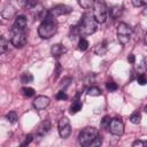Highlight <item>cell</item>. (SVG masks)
Here are the masks:
<instances>
[{"instance_id": "obj_1", "label": "cell", "mask_w": 147, "mask_h": 147, "mask_svg": "<svg viewBox=\"0 0 147 147\" xmlns=\"http://www.w3.org/2000/svg\"><path fill=\"white\" fill-rule=\"evenodd\" d=\"M98 29V22L94 18L92 13H85L80 21L78 22L77 25L72 26V31H75V34H80V36H90L94 33Z\"/></svg>"}, {"instance_id": "obj_2", "label": "cell", "mask_w": 147, "mask_h": 147, "mask_svg": "<svg viewBox=\"0 0 147 147\" xmlns=\"http://www.w3.org/2000/svg\"><path fill=\"white\" fill-rule=\"evenodd\" d=\"M78 141L82 146H100L102 139L99 134V131L93 126H87L83 129L78 136Z\"/></svg>"}, {"instance_id": "obj_3", "label": "cell", "mask_w": 147, "mask_h": 147, "mask_svg": "<svg viewBox=\"0 0 147 147\" xmlns=\"http://www.w3.org/2000/svg\"><path fill=\"white\" fill-rule=\"evenodd\" d=\"M57 32V22L55 17L46 14V17L38 28V34L41 39H51Z\"/></svg>"}, {"instance_id": "obj_4", "label": "cell", "mask_w": 147, "mask_h": 147, "mask_svg": "<svg viewBox=\"0 0 147 147\" xmlns=\"http://www.w3.org/2000/svg\"><path fill=\"white\" fill-rule=\"evenodd\" d=\"M131 36H132V29L129 24L122 22L118 24L117 26V39L119 41V44L122 45H126L130 39H131Z\"/></svg>"}, {"instance_id": "obj_5", "label": "cell", "mask_w": 147, "mask_h": 147, "mask_svg": "<svg viewBox=\"0 0 147 147\" xmlns=\"http://www.w3.org/2000/svg\"><path fill=\"white\" fill-rule=\"evenodd\" d=\"M93 16L94 18L96 20L98 23H103L106 22V18H107V7L105 5L103 1H100V0H96L94 6H93Z\"/></svg>"}, {"instance_id": "obj_6", "label": "cell", "mask_w": 147, "mask_h": 147, "mask_svg": "<svg viewBox=\"0 0 147 147\" xmlns=\"http://www.w3.org/2000/svg\"><path fill=\"white\" fill-rule=\"evenodd\" d=\"M57 126H59V134H60L61 138L65 139V138H68L70 136V133H71V125H70V121L67 117L60 118Z\"/></svg>"}, {"instance_id": "obj_7", "label": "cell", "mask_w": 147, "mask_h": 147, "mask_svg": "<svg viewBox=\"0 0 147 147\" xmlns=\"http://www.w3.org/2000/svg\"><path fill=\"white\" fill-rule=\"evenodd\" d=\"M13 37L10 39L11 44L16 47V48H22L23 46H25L26 44V33L24 31H13Z\"/></svg>"}, {"instance_id": "obj_8", "label": "cell", "mask_w": 147, "mask_h": 147, "mask_svg": "<svg viewBox=\"0 0 147 147\" xmlns=\"http://www.w3.org/2000/svg\"><path fill=\"white\" fill-rule=\"evenodd\" d=\"M72 11V8L68 5H56L54 6L53 8H51L47 14L53 16V17H56V16H61V15H67V14H70Z\"/></svg>"}, {"instance_id": "obj_9", "label": "cell", "mask_w": 147, "mask_h": 147, "mask_svg": "<svg viewBox=\"0 0 147 147\" xmlns=\"http://www.w3.org/2000/svg\"><path fill=\"white\" fill-rule=\"evenodd\" d=\"M108 130L110 131L111 134L114 136H122L124 133V124L121 119L118 118H113L109 123V126H108Z\"/></svg>"}, {"instance_id": "obj_10", "label": "cell", "mask_w": 147, "mask_h": 147, "mask_svg": "<svg viewBox=\"0 0 147 147\" xmlns=\"http://www.w3.org/2000/svg\"><path fill=\"white\" fill-rule=\"evenodd\" d=\"M49 102H51V100H49L48 96H46V95H38V96L33 100L32 106H33L34 109L41 110V109H45L46 107H48Z\"/></svg>"}, {"instance_id": "obj_11", "label": "cell", "mask_w": 147, "mask_h": 147, "mask_svg": "<svg viewBox=\"0 0 147 147\" xmlns=\"http://www.w3.org/2000/svg\"><path fill=\"white\" fill-rule=\"evenodd\" d=\"M26 24H28L26 17L24 15H18V16H16V18L14 21L13 31H24L26 28Z\"/></svg>"}, {"instance_id": "obj_12", "label": "cell", "mask_w": 147, "mask_h": 147, "mask_svg": "<svg viewBox=\"0 0 147 147\" xmlns=\"http://www.w3.org/2000/svg\"><path fill=\"white\" fill-rule=\"evenodd\" d=\"M49 130H51V122H49V121H42V122L37 126V134H39V136H45Z\"/></svg>"}, {"instance_id": "obj_13", "label": "cell", "mask_w": 147, "mask_h": 147, "mask_svg": "<svg viewBox=\"0 0 147 147\" xmlns=\"http://www.w3.org/2000/svg\"><path fill=\"white\" fill-rule=\"evenodd\" d=\"M65 52H67V49H65V47H64L62 44H54V45L52 46V48H51V54H52L54 57H57V56L62 55V54L65 53Z\"/></svg>"}, {"instance_id": "obj_14", "label": "cell", "mask_w": 147, "mask_h": 147, "mask_svg": "<svg viewBox=\"0 0 147 147\" xmlns=\"http://www.w3.org/2000/svg\"><path fill=\"white\" fill-rule=\"evenodd\" d=\"M122 13H123V9H122V7L118 6V5L113 6V7L109 9V15H110V17H111L113 20L118 18V17L122 15Z\"/></svg>"}, {"instance_id": "obj_15", "label": "cell", "mask_w": 147, "mask_h": 147, "mask_svg": "<svg viewBox=\"0 0 147 147\" xmlns=\"http://www.w3.org/2000/svg\"><path fill=\"white\" fill-rule=\"evenodd\" d=\"M107 51H108V47H107V42L106 41H103L101 44H98L95 46V48H94V53L96 55H99V56H103L107 53Z\"/></svg>"}, {"instance_id": "obj_16", "label": "cell", "mask_w": 147, "mask_h": 147, "mask_svg": "<svg viewBox=\"0 0 147 147\" xmlns=\"http://www.w3.org/2000/svg\"><path fill=\"white\" fill-rule=\"evenodd\" d=\"M1 15H2L3 18H10L11 16L15 15V8H14L11 5H7V6L2 9Z\"/></svg>"}, {"instance_id": "obj_17", "label": "cell", "mask_w": 147, "mask_h": 147, "mask_svg": "<svg viewBox=\"0 0 147 147\" xmlns=\"http://www.w3.org/2000/svg\"><path fill=\"white\" fill-rule=\"evenodd\" d=\"M82 107H83V103H82V101H79V100H76V101H74L72 103H71V106H70V114H77L80 109H82Z\"/></svg>"}, {"instance_id": "obj_18", "label": "cell", "mask_w": 147, "mask_h": 147, "mask_svg": "<svg viewBox=\"0 0 147 147\" xmlns=\"http://www.w3.org/2000/svg\"><path fill=\"white\" fill-rule=\"evenodd\" d=\"M95 1H96V0H78V3H79V6H80L82 8L88 9V8H91V7L94 6Z\"/></svg>"}, {"instance_id": "obj_19", "label": "cell", "mask_w": 147, "mask_h": 147, "mask_svg": "<svg viewBox=\"0 0 147 147\" xmlns=\"http://www.w3.org/2000/svg\"><path fill=\"white\" fill-rule=\"evenodd\" d=\"M6 118H7V121H8L9 123L14 124V123L17 122V119H18V115H17V113H16L15 110H13V111H9V113L6 115Z\"/></svg>"}, {"instance_id": "obj_20", "label": "cell", "mask_w": 147, "mask_h": 147, "mask_svg": "<svg viewBox=\"0 0 147 147\" xmlns=\"http://www.w3.org/2000/svg\"><path fill=\"white\" fill-rule=\"evenodd\" d=\"M17 2L21 6H24L26 8H33L37 5V1L36 0H17Z\"/></svg>"}, {"instance_id": "obj_21", "label": "cell", "mask_w": 147, "mask_h": 147, "mask_svg": "<svg viewBox=\"0 0 147 147\" xmlns=\"http://www.w3.org/2000/svg\"><path fill=\"white\" fill-rule=\"evenodd\" d=\"M87 94L90 96H99V95H101V90L96 86H91L87 90Z\"/></svg>"}, {"instance_id": "obj_22", "label": "cell", "mask_w": 147, "mask_h": 147, "mask_svg": "<svg viewBox=\"0 0 147 147\" xmlns=\"http://www.w3.org/2000/svg\"><path fill=\"white\" fill-rule=\"evenodd\" d=\"M130 122L133 123V124H139L141 122V115H140V113H138V111L132 113L131 116H130Z\"/></svg>"}, {"instance_id": "obj_23", "label": "cell", "mask_w": 147, "mask_h": 147, "mask_svg": "<svg viewBox=\"0 0 147 147\" xmlns=\"http://www.w3.org/2000/svg\"><path fill=\"white\" fill-rule=\"evenodd\" d=\"M21 82L23 84H29V83H32L33 82V76L30 74V72H25L21 76Z\"/></svg>"}, {"instance_id": "obj_24", "label": "cell", "mask_w": 147, "mask_h": 147, "mask_svg": "<svg viewBox=\"0 0 147 147\" xmlns=\"http://www.w3.org/2000/svg\"><path fill=\"white\" fill-rule=\"evenodd\" d=\"M77 46H78V49L79 51H86L88 48V41L85 38H80Z\"/></svg>"}, {"instance_id": "obj_25", "label": "cell", "mask_w": 147, "mask_h": 147, "mask_svg": "<svg viewBox=\"0 0 147 147\" xmlns=\"http://www.w3.org/2000/svg\"><path fill=\"white\" fill-rule=\"evenodd\" d=\"M138 71L140 74L147 71V57H142V60L140 61V63L138 65Z\"/></svg>"}, {"instance_id": "obj_26", "label": "cell", "mask_w": 147, "mask_h": 147, "mask_svg": "<svg viewBox=\"0 0 147 147\" xmlns=\"http://www.w3.org/2000/svg\"><path fill=\"white\" fill-rule=\"evenodd\" d=\"M106 88H107L108 91L113 92V91H116V90L118 88V85H117L114 80H107V82H106Z\"/></svg>"}, {"instance_id": "obj_27", "label": "cell", "mask_w": 147, "mask_h": 147, "mask_svg": "<svg viewBox=\"0 0 147 147\" xmlns=\"http://www.w3.org/2000/svg\"><path fill=\"white\" fill-rule=\"evenodd\" d=\"M22 93H23L24 96L31 98V96L34 95V90H33L32 87H23V88H22Z\"/></svg>"}, {"instance_id": "obj_28", "label": "cell", "mask_w": 147, "mask_h": 147, "mask_svg": "<svg viewBox=\"0 0 147 147\" xmlns=\"http://www.w3.org/2000/svg\"><path fill=\"white\" fill-rule=\"evenodd\" d=\"M7 45H8V42H7L6 38L2 36V37L0 38V52H1L2 54L7 51Z\"/></svg>"}, {"instance_id": "obj_29", "label": "cell", "mask_w": 147, "mask_h": 147, "mask_svg": "<svg viewBox=\"0 0 147 147\" xmlns=\"http://www.w3.org/2000/svg\"><path fill=\"white\" fill-rule=\"evenodd\" d=\"M137 82L139 85H146L147 84V76L144 74H140L137 76Z\"/></svg>"}, {"instance_id": "obj_30", "label": "cell", "mask_w": 147, "mask_h": 147, "mask_svg": "<svg viewBox=\"0 0 147 147\" xmlns=\"http://www.w3.org/2000/svg\"><path fill=\"white\" fill-rule=\"evenodd\" d=\"M55 99L56 100H67L68 99V95H67V93L64 91H60V92H57L55 94Z\"/></svg>"}, {"instance_id": "obj_31", "label": "cell", "mask_w": 147, "mask_h": 147, "mask_svg": "<svg viewBox=\"0 0 147 147\" xmlns=\"http://www.w3.org/2000/svg\"><path fill=\"white\" fill-rule=\"evenodd\" d=\"M131 2L134 7H142L147 5V0H131Z\"/></svg>"}, {"instance_id": "obj_32", "label": "cell", "mask_w": 147, "mask_h": 147, "mask_svg": "<svg viewBox=\"0 0 147 147\" xmlns=\"http://www.w3.org/2000/svg\"><path fill=\"white\" fill-rule=\"evenodd\" d=\"M110 117L109 116H105L103 118H102V121H101V127H105V129H108V126H109V123H110Z\"/></svg>"}, {"instance_id": "obj_33", "label": "cell", "mask_w": 147, "mask_h": 147, "mask_svg": "<svg viewBox=\"0 0 147 147\" xmlns=\"http://www.w3.org/2000/svg\"><path fill=\"white\" fill-rule=\"evenodd\" d=\"M32 140H33V136H32V134H28V136L25 137L24 141H22V142H21V146H26V145H29Z\"/></svg>"}, {"instance_id": "obj_34", "label": "cell", "mask_w": 147, "mask_h": 147, "mask_svg": "<svg viewBox=\"0 0 147 147\" xmlns=\"http://www.w3.org/2000/svg\"><path fill=\"white\" fill-rule=\"evenodd\" d=\"M60 72H61V65H60V63H56L55 64V70H54V79H56L59 77Z\"/></svg>"}, {"instance_id": "obj_35", "label": "cell", "mask_w": 147, "mask_h": 147, "mask_svg": "<svg viewBox=\"0 0 147 147\" xmlns=\"http://www.w3.org/2000/svg\"><path fill=\"white\" fill-rule=\"evenodd\" d=\"M70 83H71V78H64L63 80H62V84H61V86L62 87H64V90L70 85Z\"/></svg>"}, {"instance_id": "obj_36", "label": "cell", "mask_w": 147, "mask_h": 147, "mask_svg": "<svg viewBox=\"0 0 147 147\" xmlns=\"http://www.w3.org/2000/svg\"><path fill=\"white\" fill-rule=\"evenodd\" d=\"M132 146L133 147H137V146H146V142L145 141H141V140H136V141H133Z\"/></svg>"}, {"instance_id": "obj_37", "label": "cell", "mask_w": 147, "mask_h": 147, "mask_svg": "<svg viewBox=\"0 0 147 147\" xmlns=\"http://www.w3.org/2000/svg\"><path fill=\"white\" fill-rule=\"evenodd\" d=\"M134 60H136V56H134L133 54H130V55L127 56V61H129L130 63H133V62H134Z\"/></svg>"}, {"instance_id": "obj_38", "label": "cell", "mask_w": 147, "mask_h": 147, "mask_svg": "<svg viewBox=\"0 0 147 147\" xmlns=\"http://www.w3.org/2000/svg\"><path fill=\"white\" fill-rule=\"evenodd\" d=\"M142 15L147 16V5H146V6H145V8L142 9Z\"/></svg>"}, {"instance_id": "obj_39", "label": "cell", "mask_w": 147, "mask_h": 147, "mask_svg": "<svg viewBox=\"0 0 147 147\" xmlns=\"http://www.w3.org/2000/svg\"><path fill=\"white\" fill-rule=\"evenodd\" d=\"M144 41H145V44L147 45V33L145 34V37H144Z\"/></svg>"}, {"instance_id": "obj_40", "label": "cell", "mask_w": 147, "mask_h": 147, "mask_svg": "<svg viewBox=\"0 0 147 147\" xmlns=\"http://www.w3.org/2000/svg\"><path fill=\"white\" fill-rule=\"evenodd\" d=\"M144 110H145V113H146V114H147V105H146V106H145V108H144Z\"/></svg>"}]
</instances>
